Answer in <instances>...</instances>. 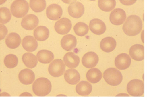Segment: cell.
I'll use <instances>...</instances> for the list:
<instances>
[{"instance_id": "cell-29", "label": "cell", "mask_w": 147, "mask_h": 102, "mask_svg": "<svg viewBox=\"0 0 147 102\" xmlns=\"http://www.w3.org/2000/svg\"><path fill=\"white\" fill-rule=\"evenodd\" d=\"M30 7L36 13L41 12L46 8V1L44 0H31L30 2Z\"/></svg>"}, {"instance_id": "cell-21", "label": "cell", "mask_w": 147, "mask_h": 102, "mask_svg": "<svg viewBox=\"0 0 147 102\" xmlns=\"http://www.w3.org/2000/svg\"><path fill=\"white\" fill-rule=\"evenodd\" d=\"M22 45L25 50L29 52L34 51L38 47V42L36 39L30 36H26L23 39Z\"/></svg>"}, {"instance_id": "cell-9", "label": "cell", "mask_w": 147, "mask_h": 102, "mask_svg": "<svg viewBox=\"0 0 147 102\" xmlns=\"http://www.w3.org/2000/svg\"><path fill=\"white\" fill-rule=\"evenodd\" d=\"M99 61L98 55L94 52L85 53L82 59V65L87 68H91L96 66Z\"/></svg>"}, {"instance_id": "cell-11", "label": "cell", "mask_w": 147, "mask_h": 102, "mask_svg": "<svg viewBox=\"0 0 147 102\" xmlns=\"http://www.w3.org/2000/svg\"><path fill=\"white\" fill-rule=\"evenodd\" d=\"M68 11L72 17L78 19L82 17L84 13V6L80 2H72L68 7Z\"/></svg>"}, {"instance_id": "cell-7", "label": "cell", "mask_w": 147, "mask_h": 102, "mask_svg": "<svg viewBox=\"0 0 147 102\" xmlns=\"http://www.w3.org/2000/svg\"><path fill=\"white\" fill-rule=\"evenodd\" d=\"M126 18V14L124 10L116 8L110 13V20L113 24L119 26L124 23Z\"/></svg>"}, {"instance_id": "cell-1", "label": "cell", "mask_w": 147, "mask_h": 102, "mask_svg": "<svg viewBox=\"0 0 147 102\" xmlns=\"http://www.w3.org/2000/svg\"><path fill=\"white\" fill-rule=\"evenodd\" d=\"M142 27V21L140 17L132 15L127 18L123 26V30L127 36H133L140 33Z\"/></svg>"}, {"instance_id": "cell-5", "label": "cell", "mask_w": 147, "mask_h": 102, "mask_svg": "<svg viewBox=\"0 0 147 102\" xmlns=\"http://www.w3.org/2000/svg\"><path fill=\"white\" fill-rule=\"evenodd\" d=\"M127 91L132 96H142L145 92L144 82L140 79L132 80L127 84Z\"/></svg>"}, {"instance_id": "cell-34", "label": "cell", "mask_w": 147, "mask_h": 102, "mask_svg": "<svg viewBox=\"0 0 147 102\" xmlns=\"http://www.w3.org/2000/svg\"><path fill=\"white\" fill-rule=\"evenodd\" d=\"M120 2L123 5H133V4L136 2V1H120Z\"/></svg>"}, {"instance_id": "cell-6", "label": "cell", "mask_w": 147, "mask_h": 102, "mask_svg": "<svg viewBox=\"0 0 147 102\" xmlns=\"http://www.w3.org/2000/svg\"><path fill=\"white\" fill-rule=\"evenodd\" d=\"M65 68V64L62 60L55 59L49 65L48 71L52 76L58 78L63 74Z\"/></svg>"}, {"instance_id": "cell-8", "label": "cell", "mask_w": 147, "mask_h": 102, "mask_svg": "<svg viewBox=\"0 0 147 102\" xmlns=\"http://www.w3.org/2000/svg\"><path fill=\"white\" fill-rule=\"evenodd\" d=\"M72 24L70 20L64 18L55 23V29L58 34L65 35L68 34L71 30Z\"/></svg>"}, {"instance_id": "cell-18", "label": "cell", "mask_w": 147, "mask_h": 102, "mask_svg": "<svg viewBox=\"0 0 147 102\" xmlns=\"http://www.w3.org/2000/svg\"><path fill=\"white\" fill-rule=\"evenodd\" d=\"M64 79L69 84L74 85L78 83L81 79L80 75L75 69H69L64 74Z\"/></svg>"}, {"instance_id": "cell-20", "label": "cell", "mask_w": 147, "mask_h": 102, "mask_svg": "<svg viewBox=\"0 0 147 102\" xmlns=\"http://www.w3.org/2000/svg\"><path fill=\"white\" fill-rule=\"evenodd\" d=\"M117 45L116 40L113 38L107 37L101 41L100 47L104 52L109 53L115 50Z\"/></svg>"}, {"instance_id": "cell-4", "label": "cell", "mask_w": 147, "mask_h": 102, "mask_svg": "<svg viewBox=\"0 0 147 102\" xmlns=\"http://www.w3.org/2000/svg\"><path fill=\"white\" fill-rule=\"evenodd\" d=\"M29 10V5L26 1H15L11 5L10 10L14 17L23 18L27 14Z\"/></svg>"}, {"instance_id": "cell-27", "label": "cell", "mask_w": 147, "mask_h": 102, "mask_svg": "<svg viewBox=\"0 0 147 102\" xmlns=\"http://www.w3.org/2000/svg\"><path fill=\"white\" fill-rule=\"evenodd\" d=\"M22 60L24 65L27 68H34L37 65L38 61L36 56L32 53L27 52L22 57Z\"/></svg>"}, {"instance_id": "cell-24", "label": "cell", "mask_w": 147, "mask_h": 102, "mask_svg": "<svg viewBox=\"0 0 147 102\" xmlns=\"http://www.w3.org/2000/svg\"><path fill=\"white\" fill-rule=\"evenodd\" d=\"M86 77L87 80L92 84L98 83L102 78V72L96 68L90 69L86 73Z\"/></svg>"}, {"instance_id": "cell-28", "label": "cell", "mask_w": 147, "mask_h": 102, "mask_svg": "<svg viewBox=\"0 0 147 102\" xmlns=\"http://www.w3.org/2000/svg\"><path fill=\"white\" fill-rule=\"evenodd\" d=\"M115 1L111 0H99L98 1V6L102 11L105 12H110L112 11L116 6Z\"/></svg>"}, {"instance_id": "cell-22", "label": "cell", "mask_w": 147, "mask_h": 102, "mask_svg": "<svg viewBox=\"0 0 147 102\" xmlns=\"http://www.w3.org/2000/svg\"><path fill=\"white\" fill-rule=\"evenodd\" d=\"M22 40L18 34L12 32L8 35L5 43L8 47L10 49H16L20 45Z\"/></svg>"}, {"instance_id": "cell-26", "label": "cell", "mask_w": 147, "mask_h": 102, "mask_svg": "<svg viewBox=\"0 0 147 102\" xmlns=\"http://www.w3.org/2000/svg\"><path fill=\"white\" fill-rule=\"evenodd\" d=\"M36 57L39 62L43 64L50 63L54 59L53 53L45 49L39 51L36 55Z\"/></svg>"}, {"instance_id": "cell-16", "label": "cell", "mask_w": 147, "mask_h": 102, "mask_svg": "<svg viewBox=\"0 0 147 102\" xmlns=\"http://www.w3.org/2000/svg\"><path fill=\"white\" fill-rule=\"evenodd\" d=\"M18 79L21 83L23 84L26 85L31 84L35 79L34 73L31 69H24L20 72Z\"/></svg>"}, {"instance_id": "cell-14", "label": "cell", "mask_w": 147, "mask_h": 102, "mask_svg": "<svg viewBox=\"0 0 147 102\" xmlns=\"http://www.w3.org/2000/svg\"><path fill=\"white\" fill-rule=\"evenodd\" d=\"M145 48L142 45L135 44L129 49V54L131 58L135 61H141L145 59Z\"/></svg>"}, {"instance_id": "cell-25", "label": "cell", "mask_w": 147, "mask_h": 102, "mask_svg": "<svg viewBox=\"0 0 147 102\" xmlns=\"http://www.w3.org/2000/svg\"><path fill=\"white\" fill-rule=\"evenodd\" d=\"M49 31L44 26H39L35 29L34 31V36L36 40L43 41L49 37Z\"/></svg>"}, {"instance_id": "cell-2", "label": "cell", "mask_w": 147, "mask_h": 102, "mask_svg": "<svg viewBox=\"0 0 147 102\" xmlns=\"http://www.w3.org/2000/svg\"><path fill=\"white\" fill-rule=\"evenodd\" d=\"M52 84L48 78H40L37 79L32 85L33 91L38 96L44 97L49 95L52 90Z\"/></svg>"}, {"instance_id": "cell-23", "label": "cell", "mask_w": 147, "mask_h": 102, "mask_svg": "<svg viewBox=\"0 0 147 102\" xmlns=\"http://www.w3.org/2000/svg\"><path fill=\"white\" fill-rule=\"evenodd\" d=\"M76 90L78 95L82 96H86L91 93L92 87L88 82L82 81L77 84Z\"/></svg>"}, {"instance_id": "cell-10", "label": "cell", "mask_w": 147, "mask_h": 102, "mask_svg": "<svg viewBox=\"0 0 147 102\" xmlns=\"http://www.w3.org/2000/svg\"><path fill=\"white\" fill-rule=\"evenodd\" d=\"M38 18L34 14H28L22 19L21 26L27 30H32L38 26Z\"/></svg>"}, {"instance_id": "cell-12", "label": "cell", "mask_w": 147, "mask_h": 102, "mask_svg": "<svg viewBox=\"0 0 147 102\" xmlns=\"http://www.w3.org/2000/svg\"><path fill=\"white\" fill-rule=\"evenodd\" d=\"M46 13L49 19L52 20H57L62 16L63 10L60 5L52 4L47 7Z\"/></svg>"}, {"instance_id": "cell-30", "label": "cell", "mask_w": 147, "mask_h": 102, "mask_svg": "<svg viewBox=\"0 0 147 102\" xmlns=\"http://www.w3.org/2000/svg\"><path fill=\"white\" fill-rule=\"evenodd\" d=\"M75 33L77 36H83L87 34L89 30L88 26L82 22L77 23L74 27Z\"/></svg>"}, {"instance_id": "cell-17", "label": "cell", "mask_w": 147, "mask_h": 102, "mask_svg": "<svg viewBox=\"0 0 147 102\" xmlns=\"http://www.w3.org/2000/svg\"><path fill=\"white\" fill-rule=\"evenodd\" d=\"M77 44V39L75 36L71 34L65 35L61 41V47L67 51H71L76 47Z\"/></svg>"}, {"instance_id": "cell-32", "label": "cell", "mask_w": 147, "mask_h": 102, "mask_svg": "<svg viewBox=\"0 0 147 102\" xmlns=\"http://www.w3.org/2000/svg\"><path fill=\"white\" fill-rule=\"evenodd\" d=\"M1 22L3 24H6L10 22L11 18V14L10 10L6 7H2L0 9Z\"/></svg>"}, {"instance_id": "cell-15", "label": "cell", "mask_w": 147, "mask_h": 102, "mask_svg": "<svg viewBox=\"0 0 147 102\" xmlns=\"http://www.w3.org/2000/svg\"><path fill=\"white\" fill-rule=\"evenodd\" d=\"M90 28L92 32L97 35H101L106 31V24L103 21L98 19H94L90 21Z\"/></svg>"}, {"instance_id": "cell-33", "label": "cell", "mask_w": 147, "mask_h": 102, "mask_svg": "<svg viewBox=\"0 0 147 102\" xmlns=\"http://www.w3.org/2000/svg\"><path fill=\"white\" fill-rule=\"evenodd\" d=\"M1 40L5 38L7 35L8 31L7 28L3 24H1Z\"/></svg>"}, {"instance_id": "cell-31", "label": "cell", "mask_w": 147, "mask_h": 102, "mask_svg": "<svg viewBox=\"0 0 147 102\" xmlns=\"http://www.w3.org/2000/svg\"><path fill=\"white\" fill-rule=\"evenodd\" d=\"M18 60L15 55L12 54L7 55L5 57L4 63L6 67L9 69L13 68L18 65Z\"/></svg>"}, {"instance_id": "cell-13", "label": "cell", "mask_w": 147, "mask_h": 102, "mask_svg": "<svg viewBox=\"0 0 147 102\" xmlns=\"http://www.w3.org/2000/svg\"><path fill=\"white\" fill-rule=\"evenodd\" d=\"M115 65L119 70H125L129 68L131 63L130 57L128 54L122 53L115 57Z\"/></svg>"}, {"instance_id": "cell-19", "label": "cell", "mask_w": 147, "mask_h": 102, "mask_svg": "<svg viewBox=\"0 0 147 102\" xmlns=\"http://www.w3.org/2000/svg\"><path fill=\"white\" fill-rule=\"evenodd\" d=\"M63 61L65 65L70 68H75L78 66L80 60L79 57L73 52H69L64 56Z\"/></svg>"}, {"instance_id": "cell-3", "label": "cell", "mask_w": 147, "mask_h": 102, "mask_svg": "<svg viewBox=\"0 0 147 102\" xmlns=\"http://www.w3.org/2000/svg\"><path fill=\"white\" fill-rule=\"evenodd\" d=\"M103 78L110 85L115 86L121 83L123 79L121 73L115 68H110L104 72Z\"/></svg>"}]
</instances>
